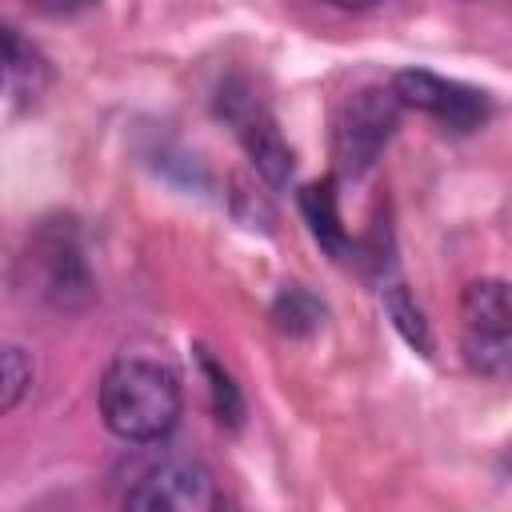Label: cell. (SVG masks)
Masks as SVG:
<instances>
[{
    "mask_svg": "<svg viewBox=\"0 0 512 512\" xmlns=\"http://www.w3.org/2000/svg\"><path fill=\"white\" fill-rule=\"evenodd\" d=\"M300 212H304L308 232L316 236V244H320L332 260H344L348 248H352V240H348V232H344V224H340L336 180H332V176H328V180H316V184H308V188L300 192Z\"/></svg>",
    "mask_w": 512,
    "mask_h": 512,
    "instance_id": "obj_8",
    "label": "cell"
},
{
    "mask_svg": "<svg viewBox=\"0 0 512 512\" xmlns=\"http://www.w3.org/2000/svg\"><path fill=\"white\" fill-rule=\"evenodd\" d=\"M24 272H28V288L56 312H80L96 296V280L68 224H44L28 240Z\"/></svg>",
    "mask_w": 512,
    "mask_h": 512,
    "instance_id": "obj_4",
    "label": "cell"
},
{
    "mask_svg": "<svg viewBox=\"0 0 512 512\" xmlns=\"http://www.w3.org/2000/svg\"><path fill=\"white\" fill-rule=\"evenodd\" d=\"M272 324L284 332V336H312L324 328V304L300 288V284H284L272 300Z\"/></svg>",
    "mask_w": 512,
    "mask_h": 512,
    "instance_id": "obj_11",
    "label": "cell"
},
{
    "mask_svg": "<svg viewBox=\"0 0 512 512\" xmlns=\"http://www.w3.org/2000/svg\"><path fill=\"white\" fill-rule=\"evenodd\" d=\"M324 4H332V8H348V12H364V8H372V4H380V0H324Z\"/></svg>",
    "mask_w": 512,
    "mask_h": 512,
    "instance_id": "obj_16",
    "label": "cell"
},
{
    "mask_svg": "<svg viewBox=\"0 0 512 512\" xmlns=\"http://www.w3.org/2000/svg\"><path fill=\"white\" fill-rule=\"evenodd\" d=\"M392 88H396L404 108H420L452 132H472L488 120V96L480 88L460 84V80H444L428 68H400L392 76Z\"/></svg>",
    "mask_w": 512,
    "mask_h": 512,
    "instance_id": "obj_6",
    "label": "cell"
},
{
    "mask_svg": "<svg viewBox=\"0 0 512 512\" xmlns=\"http://www.w3.org/2000/svg\"><path fill=\"white\" fill-rule=\"evenodd\" d=\"M216 116L232 128V136L240 140V148L248 152L252 168L272 184H288L292 168H296V156L288 148V140L280 136V124L272 116V108L260 100V92L244 80V76H228L220 88H216Z\"/></svg>",
    "mask_w": 512,
    "mask_h": 512,
    "instance_id": "obj_3",
    "label": "cell"
},
{
    "mask_svg": "<svg viewBox=\"0 0 512 512\" xmlns=\"http://www.w3.org/2000/svg\"><path fill=\"white\" fill-rule=\"evenodd\" d=\"M52 84V64L44 60V52L24 40L12 24L4 28V88H8V100L16 108H32Z\"/></svg>",
    "mask_w": 512,
    "mask_h": 512,
    "instance_id": "obj_7",
    "label": "cell"
},
{
    "mask_svg": "<svg viewBox=\"0 0 512 512\" xmlns=\"http://www.w3.org/2000/svg\"><path fill=\"white\" fill-rule=\"evenodd\" d=\"M400 96L396 88L388 84H368V88H356L352 96H344V104L336 108V120H332V156H336V168L348 172V176H360L368 172L380 152L388 148L392 132L400 128Z\"/></svg>",
    "mask_w": 512,
    "mask_h": 512,
    "instance_id": "obj_2",
    "label": "cell"
},
{
    "mask_svg": "<svg viewBox=\"0 0 512 512\" xmlns=\"http://www.w3.org/2000/svg\"><path fill=\"white\" fill-rule=\"evenodd\" d=\"M460 316L472 332L512 328V280H500V276L472 280L460 292Z\"/></svg>",
    "mask_w": 512,
    "mask_h": 512,
    "instance_id": "obj_9",
    "label": "cell"
},
{
    "mask_svg": "<svg viewBox=\"0 0 512 512\" xmlns=\"http://www.w3.org/2000/svg\"><path fill=\"white\" fill-rule=\"evenodd\" d=\"M184 396L168 364L152 356H120L100 376V416L128 444H156L180 420Z\"/></svg>",
    "mask_w": 512,
    "mask_h": 512,
    "instance_id": "obj_1",
    "label": "cell"
},
{
    "mask_svg": "<svg viewBox=\"0 0 512 512\" xmlns=\"http://www.w3.org/2000/svg\"><path fill=\"white\" fill-rule=\"evenodd\" d=\"M124 508L136 512H212L220 508V488L212 472L192 456H164L136 472L124 492Z\"/></svg>",
    "mask_w": 512,
    "mask_h": 512,
    "instance_id": "obj_5",
    "label": "cell"
},
{
    "mask_svg": "<svg viewBox=\"0 0 512 512\" xmlns=\"http://www.w3.org/2000/svg\"><path fill=\"white\" fill-rule=\"evenodd\" d=\"M32 12H40V16H52V20H60V16H76V12H88L96 0H24Z\"/></svg>",
    "mask_w": 512,
    "mask_h": 512,
    "instance_id": "obj_15",
    "label": "cell"
},
{
    "mask_svg": "<svg viewBox=\"0 0 512 512\" xmlns=\"http://www.w3.org/2000/svg\"><path fill=\"white\" fill-rule=\"evenodd\" d=\"M196 360H200V372H204V380H208V400H212L216 420H220L224 428H240V420H244V396H240L236 380L224 372V364L212 360L208 348H196Z\"/></svg>",
    "mask_w": 512,
    "mask_h": 512,
    "instance_id": "obj_12",
    "label": "cell"
},
{
    "mask_svg": "<svg viewBox=\"0 0 512 512\" xmlns=\"http://www.w3.org/2000/svg\"><path fill=\"white\" fill-rule=\"evenodd\" d=\"M384 308H388L396 332H400L420 356H432V328H428L420 304L412 300V292H408L404 284H388V288H384Z\"/></svg>",
    "mask_w": 512,
    "mask_h": 512,
    "instance_id": "obj_13",
    "label": "cell"
},
{
    "mask_svg": "<svg viewBox=\"0 0 512 512\" xmlns=\"http://www.w3.org/2000/svg\"><path fill=\"white\" fill-rule=\"evenodd\" d=\"M32 388V360L24 356V348H16V344H8L4 348V384H0V408L4 412H12L20 400H24V392Z\"/></svg>",
    "mask_w": 512,
    "mask_h": 512,
    "instance_id": "obj_14",
    "label": "cell"
},
{
    "mask_svg": "<svg viewBox=\"0 0 512 512\" xmlns=\"http://www.w3.org/2000/svg\"><path fill=\"white\" fill-rule=\"evenodd\" d=\"M464 364L484 380H512V328H488L472 332L460 344Z\"/></svg>",
    "mask_w": 512,
    "mask_h": 512,
    "instance_id": "obj_10",
    "label": "cell"
}]
</instances>
